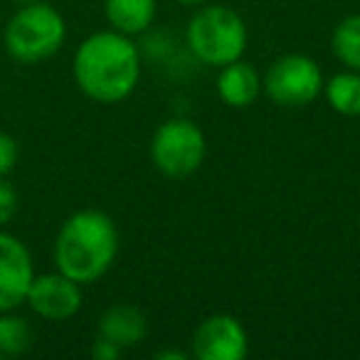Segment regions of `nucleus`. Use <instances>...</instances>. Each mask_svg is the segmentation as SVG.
Instances as JSON below:
<instances>
[{
	"instance_id": "obj_13",
	"label": "nucleus",
	"mask_w": 360,
	"mask_h": 360,
	"mask_svg": "<svg viewBox=\"0 0 360 360\" xmlns=\"http://www.w3.org/2000/svg\"><path fill=\"white\" fill-rule=\"evenodd\" d=\"M323 94L335 114L360 116V72H338L323 84Z\"/></svg>"
},
{
	"instance_id": "obj_15",
	"label": "nucleus",
	"mask_w": 360,
	"mask_h": 360,
	"mask_svg": "<svg viewBox=\"0 0 360 360\" xmlns=\"http://www.w3.org/2000/svg\"><path fill=\"white\" fill-rule=\"evenodd\" d=\"M330 47L338 62L348 70L360 72V15H348L335 25Z\"/></svg>"
},
{
	"instance_id": "obj_14",
	"label": "nucleus",
	"mask_w": 360,
	"mask_h": 360,
	"mask_svg": "<svg viewBox=\"0 0 360 360\" xmlns=\"http://www.w3.org/2000/svg\"><path fill=\"white\" fill-rule=\"evenodd\" d=\"M32 343H35V330L30 321L13 311H0V355L3 358L25 355Z\"/></svg>"
},
{
	"instance_id": "obj_6",
	"label": "nucleus",
	"mask_w": 360,
	"mask_h": 360,
	"mask_svg": "<svg viewBox=\"0 0 360 360\" xmlns=\"http://www.w3.org/2000/svg\"><path fill=\"white\" fill-rule=\"evenodd\" d=\"M323 72L306 55H284L274 60L262 79V89L284 109L309 106L323 94Z\"/></svg>"
},
{
	"instance_id": "obj_9",
	"label": "nucleus",
	"mask_w": 360,
	"mask_h": 360,
	"mask_svg": "<svg viewBox=\"0 0 360 360\" xmlns=\"http://www.w3.org/2000/svg\"><path fill=\"white\" fill-rule=\"evenodd\" d=\"M25 304L45 321H67L82 309V284L62 271L35 274Z\"/></svg>"
},
{
	"instance_id": "obj_7",
	"label": "nucleus",
	"mask_w": 360,
	"mask_h": 360,
	"mask_svg": "<svg viewBox=\"0 0 360 360\" xmlns=\"http://www.w3.org/2000/svg\"><path fill=\"white\" fill-rule=\"evenodd\" d=\"M250 350L247 330L235 316L212 314L193 333V355L198 360H242Z\"/></svg>"
},
{
	"instance_id": "obj_8",
	"label": "nucleus",
	"mask_w": 360,
	"mask_h": 360,
	"mask_svg": "<svg viewBox=\"0 0 360 360\" xmlns=\"http://www.w3.org/2000/svg\"><path fill=\"white\" fill-rule=\"evenodd\" d=\"M32 279L35 266L25 242L0 230V311H15L25 304Z\"/></svg>"
},
{
	"instance_id": "obj_19",
	"label": "nucleus",
	"mask_w": 360,
	"mask_h": 360,
	"mask_svg": "<svg viewBox=\"0 0 360 360\" xmlns=\"http://www.w3.org/2000/svg\"><path fill=\"white\" fill-rule=\"evenodd\" d=\"M155 358H175V360H186V353H180V350H158Z\"/></svg>"
},
{
	"instance_id": "obj_1",
	"label": "nucleus",
	"mask_w": 360,
	"mask_h": 360,
	"mask_svg": "<svg viewBox=\"0 0 360 360\" xmlns=\"http://www.w3.org/2000/svg\"><path fill=\"white\" fill-rule=\"evenodd\" d=\"M72 75L82 94L96 104H119L141 79V55L129 35L101 30L79 42Z\"/></svg>"
},
{
	"instance_id": "obj_12",
	"label": "nucleus",
	"mask_w": 360,
	"mask_h": 360,
	"mask_svg": "<svg viewBox=\"0 0 360 360\" xmlns=\"http://www.w3.org/2000/svg\"><path fill=\"white\" fill-rule=\"evenodd\" d=\"M104 15L111 30L121 35H141L153 25L155 0H106Z\"/></svg>"
},
{
	"instance_id": "obj_5",
	"label": "nucleus",
	"mask_w": 360,
	"mask_h": 360,
	"mask_svg": "<svg viewBox=\"0 0 360 360\" xmlns=\"http://www.w3.org/2000/svg\"><path fill=\"white\" fill-rule=\"evenodd\" d=\"M205 153V134L188 119H170L160 124L150 141V160L168 178L193 175L202 165Z\"/></svg>"
},
{
	"instance_id": "obj_10",
	"label": "nucleus",
	"mask_w": 360,
	"mask_h": 360,
	"mask_svg": "<svg viewBox=\"0 0 360 360\" xmlns=\"http://www.w3.org/2000/svg\"><path fill=\"white\" fill-rule=\"evenodd\" d=\"M99 335L121 350L136 348L148 335V319L134 304H114L99 316Z\"/></svg>"
},
{
	"instance_id": "obj_20",
	"label": "nucleus",
	"mask_w": 360,
	"mask_h": 360,
	"mask_svg": "<svg viewBox=\"0 0 360 360\" xmlns=\"http://www.w3.org/2000/svg\"><path fill=\"white\" fill-rule=\"evenodd\" d=\"M175 3H180V6H200L205 0H175Z\"/></svg>"
},
{
	"instance_id": "obj_17",
	"label": "nucleus",
	"mask_w": 360,
	"mask_h": 360,
	"mask_svg": "<svg viewBox=\"0 0 360 360\" xmlns=\"http://www.w3.org/2000/svg\"><path fill=\"white\" fill-rule=\"evenodd\" d=\"M20 158V146L11 134L0 131V178H6L8 173H13Z\"/></svg>"
},
{
	"instance_id": "obj_11",
	"label": "nucleus",
	"mask_w": 360,
	"mask_h": 360,
	"mask_svg": "<svg viewBox=\"0 0 360 360\" xmlns=\"http://www.w3.org/2000/svg\"><path fill=\"white\" fill-rule=\"evenodd\" d=\"M262 94V77L250 62L235 60L220 67L217 75V96L232 109H247Z\"/></svg>"
},
{
	"instance_id": "obj_4",
	"label": "nucleus",
	"mask_w": 360,
	"mask_h": 360,
	"mask_svg": "<svg viewBox=\"0 0 360 360\" xmlns=\"http://www.w3.org/2000/svg\"><path fill=\"white\" fill-rule=\"evenodd\" d=\"M186 40L195 60L220 70L242 60L247 50V25L230 8L205 6L191 18Z\"/></svg>"
},
{
	"instance_id": "obj_21",
	"label": "nucleus",
	"mask_w": 360,
	"mask_h": 360,
	"mask_svg": "<svg viewBox=\"0 0 360 360\" xmlns=\"http://www.w3.org/2000/svg\"><path fill=\"white\" fill-rule=\"evenodd\" d=\"M13 3H18V6H27V3H35V0H13Z\"/></svg>"
},
{
	"instance_id": "obj_18",
	"label": "nucleus",
	"mask_w": 360,
	"mask_h": 360,
	"mask_svg": "<svg viewBox=\"0 0 360 360\" xmlns=\"http://www.w3.org/2000/svg\"><path fill=\"white\" fill-rule=\"evenodd\" d=\"M121 353H124V350H121L119 345H114L111 340L101 338V335H96L94 345H91V355H94L96 360H116Z\"/></svg>"
},
{
	"instance_id": "obj_16",
	"label": "nucleus",
	"mask_w": 360,
	"mask_h": 360,
	"mask_svg": "<svg viewBox=\"0 0 360 360\" xmlns=\"http://www.w3.org/2000/svg\"><path fill=\"white\" fill-rule=\"evenodd\" d=\"M20 207V195L13 188V183H8L6 178H0V230L18 215Z\"/></svg>"
},
{
	"instance_id": "obj_2",
	"label": "nucleus",
	"mask_w": 360,
	"mask_h": 360,
	"mask_svg": "<svg viewBox=\"0 0 360 360\" xmlns=\"http://www.w3.org/2000/svg\"><path fill=\"white\" fill-rule=\"evenodd\" d=\"M119 255V230L101 210H79L62 222L55 240L57 271L77 284H91L111 269Z\"/></svg>"
},
{
	"instance_id": "obj_3",
	"label": "nucleus",
	"mask_w": 360,
	"mask_h": 360,
	"mask_svg": "<svg viewBox=\"0 0 360 360\" xmlns=\"http://www.w3.org/2000/svg\"><path fill=\"white\" fill-rule=\"evenodd\" d=\"M67 40V22L50 3L35 0L20 6L8 20L3 45L20 65H40L62 50Z\"/></svg>"
}]
</instances>
